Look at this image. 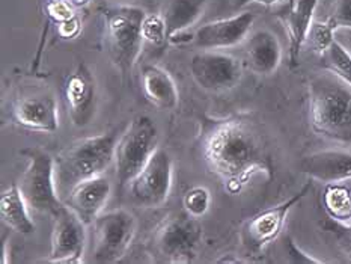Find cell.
I'll return each mask as SVG.
<instances>
[{
  "instance_id": "6da1fadb",
  "label": "cell",
  "mask_w": 351,
  "mask_h": 264,
  "mask_svg": "<svg viewBox=\"0 0 351 264\" xmlns=\"http://www.w3.org/2000/svg\"><path fill=\"white\" fill-rule=\"evenodd\" d=\"M202 154L230 195H239L256 176H273L261 133L250 121L239 117L213 121L204 134Z\"/></svg>"
},
{
  "instance_id": "7a4b0ae2",
  "label": "cell",
  "mask_w": 351,
  "mask_h": 264,
  "mask_svg": "<svg viewBox=\"0 0 351 264\" xmlns=\"http://www.w3.org/2000/svg\"><path fill=\"white\" fill-rule=\"evenodd\" d=\"M309 121L317 134L351 142V86L326 71L309 82Z\"/></svg>"
},
{
  "instance_id": "3957f363",
  "label": "cell",
  "mask_w": 351,
  "mask_h": 264,
  "mask_svg": "<svg viewBox=\"0 0 351 264\" xmlns=\"http://www.w3.org/2000/svg\"><path fill=\"white\" fill-rule=\"evenodd\" d=\"M117 143L118 130L71 143L56 160L58 192L68 195L75 184L101 176L115 162Z\"/></svg>"
},
{
  "instance_id": "277c9868",
  "label": "cell",
  "mask_w": 351,
  "mask_h": 264,
  "mask_svg": "<svg viewBox=\"0 0 351 264\" xmlns=\"http://www.w3.org/2000/svg\"><path fill=\"white\" fill-rule=\"evenodd\" d=\"M147 14L139 6L115 5L103 10L106 45L118 70L127 75L139 59L143 35L142 26Z\"/></svg>"
},
{
  "instance_id": "5b68a950",
  "label": "cell",
  "mask_w": 351,
  "mask_h": 264,
  "mask_svg": "<svg viewBox=\"0 0 351 264\" xmlns=\"http://www.w3.org/2000/svg\"><path fill=\"white\" fill-rule=\"evenodd\" d=\"M27 158V168L23 173L20 191L29 208L43 215L55 216L65 204L58 196L56 160L40 147H29L20 151Z\"/></svg>"
},
{
  "instance_id": "8992f818",
  "label": "cell",
  "mask_w": 351,
  "mask_h": 264,
  "mask_svg": "<svg viewBox=\"0 0 351 264\" xmlns=\"http://www.w3.org/2000/svg\"><path fill=\"white\" fill-rule=\"evenodd\" d=\"M158 143V130L152 119L141 115L128 124L124 134H121L115 149L117 178L121 186L132 183V180L156 153Z\"/></svg>"
},
{
  "instance_id": "52a82bcc",
  "label": "cell",
  "mask_w": 351,
  "mask_h": 264,
  "mask_svg": "<svg viewBox=\"0 0 351 264\" xmlns=\"http://www.w3.org/2000/svg\"><path fill=\"white\" fill-rule=\"evenodd\" d=\"M201 243L202 226L187 211L165 219L152 239L154 252L166 263H193Z\"/></svg>"
},
{
  "instance_id": "ba28073f",
  "label": "cell",
  "mask_w": 351,
  "mask_h": 264,
  "mask_svg": "<svg viewBox=\"0 0 351 264\" xmlns=\"http://www.w3.org/2000/svg\"><path fill=\"white\" fill-rule=\"evenodd\" d=\"M136 217L124 208L103 213L94 222V255L95 263H117L128 251L136 236Z\"/></svg>"
},
{
  "instance_id": "9c48e42d",
  "label": "cell",
  "mask_w": 351,
  "mask_h": 264,
  "mask_svg": "<svg viewBox=\"0 0 351 264\" xmlns=\"http://www.w3.org/2000/svg\"><path fill=\"white\" fill-rule=\"evenodd\" d=\"M311 187L312 183L308 181L299 192L289 196L288 200L278 204V206L259 211L258 215L252 216L249 221L243 225L241 243L247 251V254L258 256L267 246L273 243V241L280 236V232L284 231L288 213L302 200L306 198Z\"/></svg>"
},
{
  "instance_id": "30bf717a",
  "label": "cell",
  "mask_w": 351,
  "mask_h": 264,
  "mask_svg": "<svg viewBox=\"0 0 351 264\" xmlns=\"http://www.w3.org/2000/svg\"><path fill=\"white\" fill-rule=\"evenodd\" d=\"M172 157L166 149L157 148L147 165L130 183L136 204L147 208H157L169 198L172 187Z\"/></svg>"
},
{
  "instance_id": "8fae6325",
  "label": "cell",
  "mask_w": 351,
  "mask_h": 264,
  "mask_svg": "<svg viewBox=\"0 0 351 264\" xmlns=\"http://www.w3.org/2000/svg\"><path fill=\"white\" fill-rule=\"evenodd\" d=\"M190 73L202 89L210 93H223L239 85L243 77V65L228 53L201 51L190 60Z\"/></svg>"
},
{
  "instance_id": "7c38bea8",
  "label": "cell",
  "mask_w": 351,
  "mask_h": 264,
  "mask_svg": "<svg viewBox=\"0 0 351 264\" xmlns=\"http://www.w3.org/2000/svg\"><path fill=\"white\" fill-rule=\"evenodd\" d=\"M53 219L55 224L51 234V251L47 261L65 264L80 263L85 252L86 224L66 206L60 208Z\"/></svg>"
},
{
  "instance_id": "4fadbf2b",
  "label": "cell",
  "mask_w": 351,
  "mask_h": 264,
  "mask_svg": "<svg viewBox=\"0 0 351 264\" xmlns=\"http://www.w3.org/2000/svg\"><path fill=\"white\" fill-rule=\"evenodd\" d=\"M65 100L75 127L90 124L97 110V82L86 64H80L66 77Z\"/></svg>"
},
{
  "instance_id": "5bb4252c",
  "label": "cell",
  "mask_w": 351,
  "mask_h": 264,
  "mask_svg": "<svg viewBox=\"0 0 351 264\" xmlns=\"http://www.w3.org/2000/svg\"><path fill=\"white\" fill-rule=\"evenodd\" d=\"M255 23L254 12H241L230 19L210 21L196 30L195 44L202 50L230 49L246 40Z\"/></svg>"
},
{
  "instance_id": "9a60e30c",
  "label": "cell",
  "mask_w": 351,
  "mask_h": 264,
  "mask_svg": "<svg viewBox=\"0 0 351 264\" xmlns=\"http://www.w3.org/2000/svg\"><path fill=\"white\" fill-rule=\"evenodd\" d=\"M11 123L30 132L53 133L58 130V103L49 93L30 94L12 106Z\"/></svg>"
},
{
  "instance_id": "2e32d148",
  "label": "cell",
  "mask_w": 351,
  "mask_h": 264,
  "mask_svg": "<svg viewBox=\"0 0 351 264\" xmlns=\"http://www.w3.org/2000/svg\"><path fill=\"white\" fill-rule=\"evenodd\" d=\"M300 172L324 184L351 180V151L326 149L304 156L299 163Z\"/></svg>"
},
{
  "instance_id": "e0dca14e",
  "label": "cell",
  "mask_w": 351,
  "mask_h": 264,
  "mask_svg": "<svg viewBox=\"0 0 351 264\" xmlns=\"http://www.w3.org/2000/svg\"><path fill=\"white\" fill-rule=\"evenodd\" d=\"M110 193V181L103 176H97L75 184L66 195L64 204L70 207L86 225H90L101 215Z\"/></svg>"
},
{
  "instance_id": "ac0fdd59",
  "label": "cell",
  "mask_w": 351,
  "mask_h": 264,
  "mask_svg": "<svg viewBox=\"0 0 351 264\" xmlns=\"http://www.w3.org/2000/svg\"><path fill=\"white\" fill-rule=\"evenodd\" d=\"M208 0H165L163 19L166 23L167 41L172 44L193 40L187 30L202 17Z\"/></svg>"
},
{
  "instance_id": "d6986e66",
  "label": "cell",
  "mask_w": 351,
  "mask_h": 264,
  "mask_svg": "<svg viewBox=\"0 0 351 264\" xmlns=\"http://www.w3.org/2000/svg\"><path fill=\"white\" fill-rule=\"evenodd\" d=\"M246 65L258 75H270L278 70L282 60V47L269 29H259L246 38L244 47Z\"/></svg>"
},
{
  "instance_id": "ffe728a7",
  "label": "cell",
  "mask_w": 351,
  "mask_h": 264,
  "mask_svg": "<svg viewBox=\"0 0 351 264\" xmlns=\"http://www.w3.org/2000/svg\"><path fill=\"white\" fill-rule=\"evenodd\" d=\"M319 0H295L293 6H287L279 14V19L285 25L289 40V64L295 67L299 64V56L303 44L308 41V35L314 14Z\"/></svg>"
},
{
  "instance_id": "44dd1931",
  "label": "cell",
  "mask_w": 351,
  "mask_h": 264,
  "mask_svg": "<svg viewBox=\"0 0 351 264\" xmlns=\"http://www.w3.org/2000/svg\"><path fill=\"white\" fill-rule=\"evenodd\" d=\"M142 89L148 101L160 110H173L180 95L171 74L157 65H145L142 70Z\"/></svg>"
},
{
  "instance_id": "7402d4cb",
  "label": "cell",
  "mask_w": 351,
  "mask_h": 264,
  "mask_svg": "<svg viewBox=\"0 0 351 264\" xmlns=\"http://www.w3.org/2000/svg\"><path fill=\"white\" fill-rule=\"evenodd\" d=\"M0 217L8 228L17 231L23 236H29L35 231V224L29 215V206L17 184H12L2 192Z\"/></svg>"
},
{
  "instance_id": "603a6c76",
  "label": "cell",
  "mask_w": 351,
  "mask_h": 264,
  "mask_svg": "<svg viewBox=\"0 0 351 264\" xmlns=\"http://www.w3.org/2000/svg\"><path fill=\"white\" fill-rule=\"evenodd\" d=\"M324 210L333 221L351 224V189L342 183L326 184L323 195Z\"/></svg>"
},
{
  "instance_id": "cb8c5ba5",
  "label": "cell",
  "mask_w": 351,
  "mask_h": 264,
  "mask_svg": "<svg viewBox=\"0 0 351 264\" xmlns=\"http://www.w3.org/2000/svg\"><path fill=\"white\" fill-rule=\"evenodd\" d=\"M322 64L326 71L335 74L351 86V53L339 41L335 40L330 47L323 53Z\"/></svg>"
},
{
  "instance_id": "d4e9b609",
  "label": "cell",
  "mask_w": 351,
  "mask_h": 264,
  "mask_svg": "<svg viewBox=\"0 0 351 264\" xmlns=\"http://www.w3.org/2000/svg\"><path fill=\"white\" fill-rule=\"evenodd\" d=\"M319 226L324 232L329 234L335 245L346 256L348 261H351V224H344L333 221L332 217L327 216L319 222Z\"/></svg>"
},
{
  "instance_id": "484cf974",
  "label": "cell",
  "mask_w": 351,
  "mask_h": 264,
  "mask_svg": "<svg viewBox=\"0 0 351 264\" xmlns=\"http://www.w3.org/2000/svg\"><path fill=\"white\" fill-rule=\"evenodd\" d=\"M211 204V193L207 187L195 186L186 192L182 206L190 216L202 217L207 213Z\"/></svg>"
},
{
  "instance_id": "4316f807",
  "label": "cell",
  "mask_w": 351,
  "mask_h": 264,
  "mask_svg": "<svg viewBox=\"0 0 351 264\" xmlns=\"http://www.w3.org/2000/svg\"><path fill=\"white\" fill-rule=\"evenodd\" d=\"M308 41L319 56L330 47L335 41V29L326 21H314L311 26Z\"/></svg>"
},
{
  "instance_id": "83f0119b",
  "label": "cell",
  "mask_w": 351,
  "mask_h": 264,
  "mask_svg": "<svg viewBox=\"0 0 351 264\" xmlns=\"http://www.w3.org/2000/svg\"><path fill=\"white\" fill-rule=\"evenodd\" d=\"M143 41H148L152 45H162L167 41L166 23L162 14H151L145 17L142 26Z\"/></svg>"
},
{
  "instance_id": "f1b7e54d",
  "label": "cell",
  "mask_w": 351,
  "mask_h": 264,
  "mask_svg": "<svg viewBox=\"0 0 351 264\" xmlns=\"http://www.w3.org/2000/svg\"><path fill=\"white\" fill-rule=\"evenodd\" d=\"M327 23L335 29H351V0H337Z\"/></svg>"
},
{
  "instance_id": "f546056e",
  "label": "cell",
  "mask_w": 351,
  "mask_h": 264,
  "mask_svg": "<svg viewBox=\"0 0 351 264\" xmlns=\"http://www.w3.org/2000/svg\"><path fill=\"white\" fill-rule=\"evenodd\" d=\"M45 11H47L49 17L55 23H64L74 17L73 14V6L66 2V0H51L45 6Z\"/></svg>"
},
{
  "instance_id": "4dcf8cb0",
  "label": "cell",
  "mask_w": 351,
  "mask_h": 264,
  "mask_svg": "<svg viewBox=\"0 0 351 264\" xmlns=\"http://www.w3.org/2000/svg\"><path fill=\"white\" fill-rule=\"evenodd\" d=\"M285 249H287L289 260H291L293 263H323L322 260H317V259H314V256L304 254L302 249L294 243L291 237L285 239Z\"/></svg>"
},
{
  "instance_id": "1f68e13d",
  "label": "cell",
  "mask_w": 351,
  "mask_h": 264,
  "mask_svg": "<svg viewBox=\"0 0 351 264\" xmlns=\"http://www.w3.org/2000/svg\"><path fill=\"white\" fill-rule=\"evenodd\" d=\"M80 30V23L79 20L73 17L64 23H59V35L62 38H74L77 36Z\"/></svg>"
},
{
  "instance_id": "d6a6232c",
  "label": "cell",
  "mask_w": 351,
  "mask_h": 264,
  "mask_svg": "<svg viewBox=\"0 0 351 264\" xmlns=\"http://www.w3.org/2000/svg\"><path fill=\"white\" fill-rule=\"evenodd\" d=\"M279 2H280V0H235L234 6L239 8V10H240V8L246 6V5H250V3H259V5H263V6L270 8V6L276 5Z\"/></svg>"
},
{
  "instance_id": "836d02e7",
  "label": "cell",
  "mask_w": 351,
  "mask_h": 264,
  "mask_svg": "<svg viewBox=\"0 0 351 264\" xmlns=\"http://www.w3.org/2000/svg\"><path fill=\"white\" fill-rule=\"evenodd\" d=\"M71 6H85L89 0H66Z\"/></svg>"
},
{
  "instance_id": "e575fe53",
  "label": "cell",
  "mask_w": 351,
  "mask_h": 264,
  "mask_svg": "<svg viewBox=\"0 0 351 264\" xmlns=\"http://www.w3.org/2000/svg\"><path fill=\"white\" fill-rule=\"evenodd\" d=\"M295 3V0H288V5L287 6H293Z\"/></svg>"
}]
</instances>
